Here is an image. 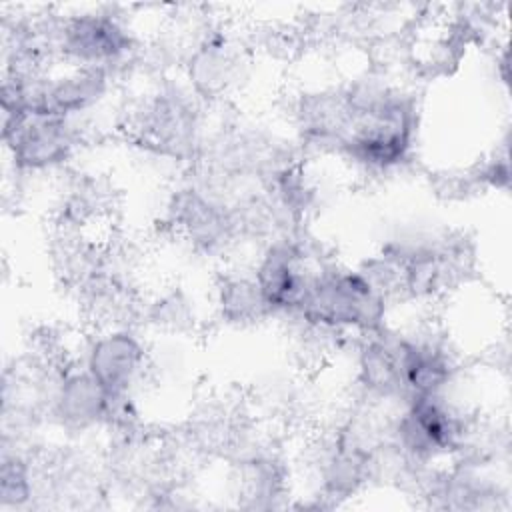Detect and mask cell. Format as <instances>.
Listing matches in <instances>:
<instances>
[{
  "label": "cell",
  "mask_w": 512,
  "mask_h": 512,
  "mask_svg": "<svg viewBox=\"0 0 512 512\" xmlns=\"http://www.w3.org/2000/svg\"><path fill=\"white\" fill-rule=\"evenodd\" d=\"M414 134L412 100L390 88L346 92V112L334 144L356 164L384 170L404 160Z\"/></svg>",
  "instance_id": "6da1fadb"
},
{
  "label": "cell",
  "mask_w": 512,
  "mask_h": 512,
  "mask_svg": "<svg viewBox=\"0 0 512 512\" xmlns=\"http://www.w3.org/2000/svg\"><path fill=\"white\" fill-rule=\"evenodd\" d=\"M304 322L332 330L376 334L384 326L386 300L360 270L322 266L312 272L296 310Z\"/></svg>",
  "instance_id": "7a4b0ae2"
},
{
  "label": "cell",
  "mask_w": 512,
  "mask_h": 512,
  "mask_svg": "<svg viewBox=\"0 0 512 512\" xmlns=\"http://www.w3.org/2000/svg\"><path fill=\"white\" fill-rule=\"evenodd\" d=\"M4 144L22 170H44L66 162L74 150L76 136L68 118L18 112L4 114Z\"/></svg>",
  "instance_id": "3957f363"
},
{
  "label": "cell",
  "mask_w": 512,
  "mask_h": 512,
  "mask_svg": "<svg viewBox=\"0 0 512 512\" xmlns=\"http://www.w3.org/2000/svg\"><path fill=\"white\" fill-rule=\"evenodd\" d=\"M464 428L440 394L414 396L396 424L398 446L414 460H432L458 446Z\"/></svg>",
  "instance_id": "277c9868"
},
{
  "label": "cell",
  "mask_w": 512,
  "mask_h": 512,
  "mask_svg": "<svg viewBox=\"0 0 512 512\" xmlns=\"http://www.w3.org/2000/svg\"><path fill=\"white\" fill-rule=\"evenodd\" d=\"M58 46L76 66L106 70L130 50L132 38L110 14H82L64 22L58 32Z\"/></svg>",
  "instance_id": "5b68a950"
},
{
  "label": "cell",
  "mask_w": 512,
  "mask_h": 512,
  "mask_svg": "<svg viewBox=\"0 0 512 512\" xmlns=\"http://www.w3.org/2000/svg\"><path fill=\"white\" fill-rule=\"evenodd\" d=\"M144 362V346L128 330L98 336L86 354V370L112 400H126L144 372Z\"/></svg>",
  "instance_id": "8992f818"
},
{
  "label": "cell",
  "mask_w": 512,
  "mask_h": 512,
  "mask_svg": "<svg viewBox=\"0 0 512 512\" xmlns=\"http://www.w3.org/2000/svg\"><path fill=\"white\" fill-rule=\"evenodd\" d=\"M312 272L306 268L302 250L284 238L264 250L254 280L270 312H296L304 300Z\"/></svg>",
  "instance_id": "52a82bcc"
},
{
  "label": "cell",
  "mask_w": 512,
  "mask_h": 512,
  "mask_svg": "<svg viewBox=\"0 0 512 512\" xmlns=\"http://www.w3.org/2000/svg\"><path fill=\"white\" fill-rule=\"evenodd\" d=\"M138 128L144 140L158 146V150L182 156L190 152L192 144H196V108L184 94H160L144 108Z\"/></svg>",
  "instance_id": "ba28073f"
},
{
  "label": "cell",
  "mask_w": 512,
  "mask_h": 512,
  "mask_svg": "<svg viewBox=\"0 0 512 512\" xmlns=\"http://www.w3.org/2000/svg\"><path fill=\"white\" fill-rule=\"evenodd\" d=\"M112 398L84 368L62 378L54 394V414L70 430H88L110 418Z\"/></svg>",
  "instance_id": "9c48e42d"
},
{
  "label": "cell",
  "mask_w": 512,
  "mask_h": 512,
  "mask_svg": "<svg viewBox=\"0 0 512 512\" xmlns=\"http://www.w3.org/2000/svg\"><path fill=\"white\" fill-rule=\"evenodd\" d=\"M174 218L176 224L194 240L198 246L214 248L228 238L232 230V220L224 208L206 198L198 190H184L174 200Z\"/></svg>",
  "instance_id": "30bf717a"
},
{
  "label": "cell",
  "mask_w": 512,
  "mask_h": 512,
  "mask_svg": "<svg viewBox=\"0 0 512 512\" xmlns=\"http://www.w3.org/2000/svg\"><path fill=\"white\" fill-rule=\"evenodd\" d=\"M362 384L380 396L404 394L400 374V336H374L360 354Z\"/></svg>",
  "instance_id": "8fae6325"
},
{
  "label": "cell",
  "mask_w": 512,
  "mask_h": 512,
  "mask_svg": "<svg viewBox=\"0 0 512 512\" xmlns=\"http://www.w3.org/2000/svg\"><path fill=\"white\" fill-rule=\"evenodd\" d=\"M220 310L228 322L244 324L260 320L270 312L258 284L248 276H228L220 286Z\"/></svg>",
  "instance_id": "7c38bea8"
},
{
  "label": "cell",
  "mask_w": 512,
  "mask_h": 512,
  "mask_svg": "<svg viewBox=\"0 0 512 512\" xmlns=\"http://www.w3.org/2000/svg\"><path fill=\"white\" fill-rule=\"evenodd\" d=\"M2 504H22L30 496V472L22 458L4 456L2 460V488H0Z\"/></svg>",
  "instance_id": "4fadbf2b"
}]
</instances>
